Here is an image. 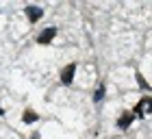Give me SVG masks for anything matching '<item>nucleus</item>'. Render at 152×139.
I'll return each instance as SVG.
<instances>
[{"label":"nucleus","mask_w":152,"mask_h":139,"mask_svg":"<svg viewBox=\"0 0 152 139\" xmlns=\"http://www.w3.org/2000/svg\"><path fill=\"white\" fill-rule=\"evenodd\" d=\"M52 37H54V29H48L39 35V44H48V41H52Z\"/></svg>","instance_id":"obj_5"},{"label":"nucleus","mask_w":152,"mask_h":139,"mask_svg":"<svg viewBox=\"0 0 152 139\" xmlns=\"http://www.w3.org/2000/svg\"><path fill=\"white\" fill-rule=\"evenodd\" d=\"M35 120H37L35 111H26V113H24V122H35Z\"/></svg>","instance_id":"obj_6"},{"label":"nucleus","mask_w":152,"mask_h":139,"mask_svg":"<svg viewBox=\"0 0 152 139\" xmlns=\"http://www.w3.org/2000/svg\"><path fill=\"white\" fill-rule=\"evenodd\" d=\"M74 65H67L65 70H63V72H61V80H63V83H72V78H74Z\"/></svg>","instance_id":"obj_3"},{"label":"nucleus","mask_w":152,"mask_h":139,"mask_svg":"<svg viewBox=\"0 0 152 139\" xmlns=\"http://www.w3.org/2000/svg\"><path fill=\"white\" fill-rule=\"evenodd\" d=\"M133 120H135V113H124V115L120 117V128H128Z\"/></svg>","instance_id":"obj_4"},{"label":"nucleus","mask_w":152,"mask_h":139,"mask_svg":"<svg viewBox=\"0 0 152 139\" xmlns=\"http://www.w3.org/2000/svg\"><path fill=\"white\" fill-rule=\"evenodd\" d=\"M150 113H152V98H143V100L139 102V107H137L135 115H141V117H146V115H150Z\"/></svg>","instance_id":"obj_1"},{"label":"nucleus","mask_w":152,"mask_h":139,"mask_svg":"<svg viewBox=\"0 0 152 139\" xmlns=\"http://www.w3.org/2000/svg\"><path fill=\"white\" fill-rule=\"evenodd\" d=\"M137 80H139V85H141L143 89H146V87H148V85H146V80H143V78H141V74H137Z\"/></svg>","instance_id":"obj_7"},{"label":"nucleus","mask_w":152,"mask_h":139,"mask_svg":"<svg viewBox=\"0 0 152 139\" xmlns=\"http://www.w3.org/2000/svg\"><path fill=\"white\" fill-rule=\"evenodd\" d=\"M26 15H28L31 22H37V20L41 18V9L39 7H26Z\"/></svg>","instance_id":"obj_2"},{"label":"nucleus","mask_w":152,"mask_h":139,"mask_svg":"<svg viewBox=\"0 0 152 139\" xmlns=\"http://www.w3.org/2000/svg\"><path fill=\"white\" fill-rule=\"evenodd\" d=\"M0 113H2V109H0Z\"/></svg>","instance_id":"obj_8"}]
</instances>
